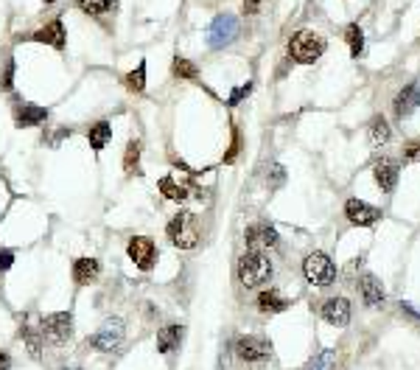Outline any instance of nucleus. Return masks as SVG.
I'll return each mask as SVG.
<instances>
[{"mask_svg":"<svg viewBox=\"0 0 420 370\" xmlns=\"http://www.w3.org/2000/svg\"><path fill=\"white\" fill-rule=\"evenodd\" d=\"M171 73H174L177 79H188V82H197V79H199L197 65H194L191 59H185V56H174V62H171Z\"/></svg>","mask_w":420,"mask_h":370,"instance_id":"nucleus-27","label":"nucleus"},{"mask_svg":"<svg viewBox=\"0 0 420 370\" xmlns=\"http://www.w3.org/2000/svg\"><path fill=\"white\" fill-rule=\"evenodd\" d=\"M258 8H261V0H244V11L247 14H255Z\"/></svg>","mask_w":420,"mask_h":370,"instance_id":"nucleus-37","label":"nucleus"},{"mask_svg":"<svg viewBox=\"0 0 420 370\" xmlns=\"http://www.w3.org/2000/svg\"><path fill=\"white\" fill-rule=\"evenodd\" d=\"M249 93H252V82H247V84H238V87H235V90L230 93L227 104H230V107H235V104H238V101H244V98H247Z\"/></svg>","mask_w":420,"mask_h":370,"instance_id":"nucleus-34","label":"nucleus"},{"mask_svg":"<svg viewBox=\"0 0 420 370\" xmlns=\"http://www.w3.org/2000/svg\"><path fill=\"white\" fill-rule=\"evenodd\" d=\"M238 37V17L235 14H218L208 28V45L213 51L227 48Z\"/></svg>","mask_w":420,"mask_h":370,"instance_id":"nucleus-9","label":"nucleus"},{"mask_svg":"<svg viewBox=\"0 0 420 370\" xmlns=\"http://www.w3.org/2000/svg\"><path fill=\"white\" fill-rule=\"evenodd\" d=\"M183 334H185L183 326H166V328H160V334H157V351H160L163 357L180 351V345H183Z\"/></svg>","mask_w":420,"mask_h":370,"instance_id":"nucleus-19","label":"nucleus"},{"mask_svg":"<svg viewBox=\"0 0 420 370\" xmlns=\"http://www.w3.org/2000/svg\"><path fill=\"white\" fill-rule=\"evenodd\" d=\"M272 261L269 255H263V250H247L238 264H235V278L244 289H255L261 283H266L272 278Z\"/></svg>","mask_w":420,"mask_h":370,"instance_id":"nucleus-1","label":"nucleus"},{"mask_svg":"<svg viewBox=\"0 0 420 370\" xmlns=\"http://www.w3.org/2000/svg\"><path fill=\"white\" fill-rule=\"evenodd\" d=\"M48 107H39V104H31V101H17L11 107V118H14V127L17 129H31V127H39L48 121Z\"/></svg>","mask_w":420,"mask_h":370,"instance_id":"nucleus-10","label":"nucleus"},{"mask_svg":"<svg viewBox=\"0 0 420 370\" xmlns=\"http://www.w3.org/2000/svg\"><path fill=\"white\" fill-rule=\"evenodd\" d=\"M126 255L132 258V264L140 269V272H152L155 264H157V244L149 238V236H132L126 241Z\"/></svg>","mask_w":420,"mask_h":370,"instance_id":"nucleus-8","label":"nucleus"},{"mask_svg":"<svg viewBox=\"0 0 420 370\" xmlns=\"http://www.w3.org/2000/svg\"><path fill=\"white\" fill-rule=\"evenodd\" d=\"M401 312H407L409 317H415V320H420V309H415V306H412V303H407V300L401 303Z\"/></svg>","mask_w":420,"mask_h":370,"instance_id":"nucleus-36","label":"nucleus"},{"mask_svg":"<svg viewBox=\"0 0 420 370\" xmlns=\"http://www.w3.org/2000/svg\"><path fill=\"white\" fill-rule=\"evenodd\" d=\"M266 183H269V188H280V185L286 183V169L280 163H272L269 174H266Z\"/></svg>","mask_w":420,"mask_h":370,"instance_id":"nucleus-31","label":"nucleus"},{"mask_svg":"<svg viewBox=\"0 0 420 370\" xmlns=\"http://www.w3.org/2000/svg\"><path fill=\"white\" fill-rule=\"evenodd\" d=\"M359 292H362V300H365L367 309H379V306L384 303V298H387L384 283H381L373 272H365V275L359 278Z\"/></svg>","mask_w":420,"mask_h":370,"instance_id":"nucleus-16","label":"nucleus"},{"mask_svg":"<svg viewBox=\"0 0 420 370\" xmlns=\"http://www.w3.org/2000/svg\"><path fill=\"white\" fill-rule=\"evenodd\" d=\"M14 68H17L14 59H8V62L3 65V73H0V90H6V93L14 87Z\"/></svg>","mask_w":420,"mask_h":370,"instance_id":"nucleus-32","label":"nucleus"},{"mask_svg":"<svg viewBox=\"0 0 420 370\" xmlns=\"http://www.w3.org/2000/svg\"><path fill=\"white\" fill-rule=\"evenodd\" d=\"M53 3H56V0H45V6H53Z\"/></svg>","mask_w":420,"mask_h":370,"instance_id":"nucleus-39","label":"nucleus"},{"mask_svg":"<svg viewBox=\"0 0 420 370\" xmlns=\"http://www.w3.org/2000/svg\"><path fill=\"white\" fill-rule=\"evenodd\" d=\"M31 39L39 42V45H51L53 51H65L67 37H65V23H62V17L48 20L42 28H37V31L31 34Z\"/></svg>","mask_w":420,"mask_h":370,"instance_id":"nucleus-14","label":"nucleus"},{"mask_svg":"<svg viewBox=\"0 0 420 370\" xmlns=\"http://www.w3.org/2000/svg\"><path fill=\"white\" fill-rule=\"evenodd\" d=\"M320 317L328 326H334V328H345L350 323V317H353V306H350L348 298H328L320 306Z\"/></svg>","mask_w":420,"mask_h":370,"instance_id":"nucleus-12","label":"nucleus"},{"mask_svg":"<svg viewBox=\"0 0 420 370\" xmlns=\"http://www.w3.org/2000/svg\"><path fill=\"white\" fill-rule=\"evenodd\" d=\"M272 354H275L272 343L261 334H244V337L235 340V357L241 362H249V365L266 362V359H272Z\"/></svg>","mask_w":420,"mask_h":370,"instance_id":"nucleus-6","label":"nucleus"},{"mask_svg":"<svg viewBox=\"0 0 420 370\" xmlns=\"http://www.w3.org/2000/svg\"><path fill=\"white\" fill-rule=\"evenodd\" d=\"M244 241H247V250H272L280 244V236L272 224L266 222H255L244 230Z\"/></svg>","mask_w":420,"mask_h":370,"instance_id":"nucleus-11","label":"nucleus"},{"mask_svg":"<svg viewBox=\"0 0 420 370\" xmlns=\"http://www.w3.org/2000/svg\"><path fill=\"white\" fill-rule=\"evenodd\" d=\"M390 138H393V129H390L387 118L376 115V118L370 121V129H367V141H370V146H373V149H379V146L390 143Z\"/></svg>","mask_w":420,"mask_h":370,"instance_id":"nucleus-22","label":"nucleus"},{"mask_svg":"<svg viewBox=\"0 0 420 370\" xmlns=\"http://www.w3.org/2000/svg\"><path fill=\"white\" fill-rule=\"evenodd\" d=\"M303 275L314 286H328V283L336 281V264L325 253H311L303 261Z\"/></svg>","mask_w":420,"mask_h":370,"instance_id":"nucleus-7","label":"nucleus"},{"mask_svg":"<svg viewBox=\"0 0 420 370\" xmlns=\"http://www.w3.org/2000/svg\"><path fill=\"white\" fill-rule=\"evenodd\" d=\"M124 340H126V326H124V320H121V317H110V320L90 337V348L104 351V354H112V351H118V348L124 345Z\"/></svg>","mask_w":420,"mask_h":370,"instance_id":"nucleus-5","label":"nucleus"},{"mask_svg":"<svg viewBox=\"0 0 420 370\" xmlns=\"http://www.w3.org/2000/svg\"><path fill=\"white\" fill-rule=\"evenodd\" d=\"M404 160L407 163H420V138H412L404 143Z\"/></svg>","mask_w":420,"mask_h":370,"instance_id":"nucleus-33","label":"nucleus"},{"mask_svg":"<svg viewBox=\"0 0 420 370\" xmlns=\"http://www.w3.org/2000/svg\"><path fill=\"white\" fill-rule=\"evenodd\" d=\"M420 107V87L418 84H407V87H401V93L395 96V101H393V110H395V115L401 118V121H407L415 110Z\"/></svg>","mask_w":420,"mask_h":370,"instance_id":"nucleus-17","label":"nucleus"},{"mask_svg":"<svg viewBox=\"0 0 420 370\" xmlns=\"http://www.w3.org/2000/svg\"><path fill=\"white\" fill-rule=\"evenodd\" d=\"M62 370H81V368H62Z\"/></svg>","mask_w":420,"mask_h":370,"instance_id":"nucleus-40","label":"nucleus"},{"mask_svg":"<svg viewBox=\"0 0 420 370\" xmlns=\"http://www.w3.org/2000/svg\"><path fill=\"white\" fill-rule=\"evenodd\" d=\"M291 303L277 292V289H266V292H261V298H258V309L263 312V314H280V312H286Z\"/></svg>","mask_w":420,"mask_h":370,"instance_id":"nucleus-21","label":"nucleus"},{"mask_svg":"<svg viewBox=\"0 0 420 370\" xmlns=\"http://www.w3.org/2000/svg\"><path fill=\"white\" fill-rule=\"evenodd\" d=\"M11 267H14V253L8 247H0V275L8 272Z\"/></svg>","mask_w":420,"mask_h":370,"instance_id":"nucleus-35","label":"nucleus"},{"mask_svg":"<svg viewBox=\"0 0 420 370\" xmlns=\"http://www.w3.org/2000/svg\"><path fill=\"white\" fill-rule=\"evenodd\" d=\"M76 3H79V8L87 11V14H104V11L112 8V0H76Z\"/></svg>","mask_w":420,"mask_h":370,"instance_id":"nucleus-30","label":"nucleus"},{"mask_svg":"<svg viewBox=\"0 0 420 370\" xmlns=\"http://www.w3.org/2000/svg\"><path fill=\"white\" fill-rule=\"evenodd\" d=\"M11 368V357L6 351H0V370H8Z\"/></svg>","mask_w":420,"mask_h":370,"instance_id":"nucleus-38","label":"nucleus"},{"mask_svg":"<svg viewBox=\"0 0 420 370\" xmlns=\"http://www.w3.org/2000/svg\"><path fill=\"white\" fill-rule=\"evenodd\" d=\"M398 174H401V163H398V160H393V158H381V160L373 166L376 185H379L384 193L395 191V185H398Z\"/></svg>","mask_w":420,"mask_h":370,"instance_id":"nucleus-15","label":"nucleus"},{"mask_svg":"<svg viewBox=\"0 0 420 370\" xmlns=\"http://www.w3.org/2000/svg\"><path fill=\"white\" fill-rule=\"evenodd\" d=\"M166 236L174 247L180 250H197L199 241H202V227H199V219L188 210H180L177 216H171L169 227H166Z\"/></svg>","mask_w":420,"mask_h":370,"instance_id":"nucleus-2","label":"nucleus"},{"mask_svg":"<svg viewBox=\"0 0 420 370\" xmlns=\"http://www.w3.org/2000/svg\"><path fill=\"white\" fill-rule=\"evenodd\" d=\"M39 334H42V343L45 345H53V348H62L73 340V314L70 312H53V314H45L39 320Z\"/></svg>","mask_w":420,"mask_h":370,"instance_id":"nucleus-3","label":"nucleus"},{"mask_svg":"<svg viewBox=\"0 0 420 370\" xmlns=\"http://www.w3.org/2000/svg\"><path fill=\"white\" fill-rule=\"evenodd\" d=\"M345 37H348V45H350V56L359 59L365 53V31L359 28V23H350L348 31H345Z\"/></svg>","mask_w":420,"mask_h":370,"instance_id":"nucleus-26","label":"nucleus"},{"mask_svg":"<svg viewBox=\"0 0 420 370\" xmlns=\"http://www.w3.org/2000/svg\"><path fill=\"white\" fill-rule=\"evenodd\" d=\"M160 193H163L166 199H171V202H185V196H188L185 185L177 183L174 177H163V180H160Z\"/></svg>","mask_w":420,"mask_h":370,"instance_id":"nucleus-28","label":"nucleus"},{"mask_svg":"<svg viewBox=\"0 0 420 370\" xmlns=\"http://www.w3.org/2000/svg\"><path fill=\"white\" fill-rule=\"evenodd\" d=\"M325 48H328L325 37H320L314 31H297L289 39V56L294 62H303V65H314L325 53Z\"/></svg>","mask_w":420,"mask_h":370,"instance_id":"nucleus-4","label":"nucleus"},{"mask_svg":"<svg viewBox=\"0 0 420 370\" xmlns=\"http://www.w3.org/2000/svg\"><path fill=\"white\" fill-rule=\"evenodd\" d=\"M336 368H339V354H336L334 348H325V351H320V354L308 362L306 370H336Z\"/></svg>","mask_w":420,"mask_h":370,"instance_id":"nucleus-23","label":"nucleus"},{"mask_svg":"<svg viewBox=\"0 0 420 370\" xmlns=\"http://www.w3.org/2000/svg\"><path fill=\"white\" fill-rule=\"evenodd\" d=\"M345 219H348L350 224H356V227H373V224L381 219V210L353 196V199L345 202Z\"/></svg>","mask_w":420,"mask_h":370,"instance_id":"nucleus-13","label":"nucleus"},{"mask_svg":"<svg viewBox=\"0 0 420 370\" xmlns=\"http://www.w3.org/2000/svg\"><path fill=\"white\" fill-rule=\"evenodd\" d=\"M124 84H126V90H132V93H143V90H146V59H140V65L124 76Z\"/></svg>","mask_w":420,"mask_h":370,"instance_id":"nucleus-24","label":"nucleus"},{"mask_svg":"<svg viewBox=\"0 0 420 370\" xmlns=\"http://www.w3.org/2000/svg\"><path fill=\"white\" fill-rule=\"evenodd\" d=\"M138 163H140V141H129L126 152H124V172L126 174L138 172Z\"/></svg>","mask_w":420,"mask_h":370,"instance_id":"nucleus-29","label":"nucleus"},{"mask_svg":"<svg viewBox=\"0 0 420 370\" xmlns=\"http://www.w3.org/2000/svg\"><path fill=\"white\" fill-rule=\"evenodd\" d=\"M20 340L25 343V348H28V354L34 357V359H39V351H42V334H37L28 323H22V328H20Z\"/></svg>","mask_w":420,"mask_h":370,"instance_id":"nucleus-25","label":"nucleus"},{"mask_svg":"<svg viewBox=\"0 0 420 370\" xmlns=\"http://www.w3.org/2000/svg\"><path fill=\"white\" fill-rule=\"evenodd\" d=\"M87 141L93 146V152H104V146L112 141V127L110 121H96L87 127Z\"/></svg>","mask_w":420,"mask_h":370,"instance_id":"nucleus-20","label":"nucleus"},{"mask_svg":"<svg viewBox=\"0 0 420 370\" xmlns=\"http://www.w3.org/2000/svg\"><path fill=\"white\" fill-rule=\"evenodd\" d=\"M101 275V261L98 258H76L73 261V281L79 286H90L96 283Z\"/></svg>","mask_w":420,"mask_h":370,"instance_id":"nucleus-18","label":"nucleus"}]
</instances>
